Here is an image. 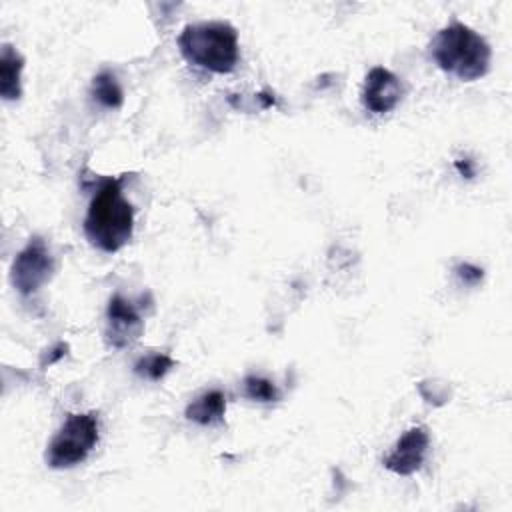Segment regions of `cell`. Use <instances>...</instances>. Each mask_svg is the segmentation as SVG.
<instances>
[{
  "label": "cell",
  "instance_id": "cell-8",
  "mask_svg": "<svg viewBox=\"0 0 512 512\" xmlns=\"http://www.w3.org/2000/svg\"><path fill=\"white\" fill-rule=\"evenodd\" d=\"M428 446H430V436L426 428L414 426L400 436L392 452L384 458V468L400 476H410L422 468L428 454Z\"/></svg>",
  "mask_w": 512,
  "mask_h": 512
},
{
  "label": "cell",
  "instance_id": "cell-2",
  "mask_svg": "<svg viewBox=\"0 0 512 512\" xmlns=\"http://www.w3.org/2000/svg\"><path fill=\"white\" fill-rule=\"evenodd\" d=\"M178 48L188 64L216 74L232 72L240 58L236 28L220 20L184 26Z\"/></svg>",
  "mask_w": 512,
  "mask_h": 512
},
{
  "label": "cell",
  "instance_id": "cell-10",
  "mask_svg": "<svg viewBox=\"0 0 512 512\" xmlns=\"http://www.w3.org/2000/svg\"><path fill=\"white\" fill-rule=\"evenodd\" d=\"M224 412H226V396L220 390H208L186 406V418L200 426H212L222 422Z\"/></svg>",
  "mask_w": 512,
  "mask_h": 512
},
{
  "label": "cell",
  "instance_id": "cell-12",
  "mask_svg": "<svg viewBox=\"0 0 512 512\" xmlns=\"http://www.w3.org/2000/svg\"><path fill=\"white\" fill-rule=\"evenodd\" d=\"M172 366H174V360L168 354H150V356L140 358L134 364V372L146 380L158 382L170 372Z\"/></svg>",
  "mask_w": 512,
  "mask_h": 512
},
{
  "label": "cell",
  "instance_id": "cell-3",
  "mask_svg": "<svg viewBox=\"0 0 512 512\" xmlns=\"http://www.w3.org/2000/svg\"><path fill=\"white\" fill-rule=\"evenodd\" d=\"M434 62L464 82L482 78L490 68L492 50L488 42L462 22L444 26L430 44Z\"/></svg>",
  "mask_w": 512,
  "mask_h": 512
},
{
  "label": "cell",
  "instance_id": "cell-7",
  "mask_svg": "<svg viewBox=\"0 0 512 512\" xmlns=\"http://www.w3.org/2000/svg\"><path fill=\"white\" fill-rule=\"evenodd\" d=\"M400 78L384 66H374L364 80L362 104L372 114H386L394 110L402 98Z\"/></svg>",
  "mask_w": 512,
  "mask_h": 512
},
{
  "label": "cell",
  "instance_id": "cell-4",
  "mask_svg": "<svg viewBox=\"0 0 512 512\" xmlns=\"http://www.w3.org/2000/svg\"><path fill=\"white\" fill-rule=\"evenodd\" d=\"M98 444V414H70L46 450L50 468H72Z\"/></svg>",
  "mask_w": 512,
  "mask_h": 512
},
{
  "label": "cell",
  "instance_id": "cell-6",
  "mask_svg": "<svg viewBox=\"0 0 512 512\" xmlns=\"http://www.w3.org/2000/svg\"><path fill=\"white\" fill-rule=\"evenodd\" d=\"M144 330V320L138 310L120 294H114L106 310V342L120 350L134 344Z\"/></svg>",
  "mask_w": 512,
  "mask_h": 512
},
{
  "label": "cell",
  "instance_id": "cell-14",
  "mask_svg": "<svg viewBox=\"0 0 512 512\" xmlns=\"http://www.w3.org/2000/svg\"><path fill=\"white\" fill-rule=\"evenodd\" d=\"M456 274L460 276V280L464 282V284H470V286H474V284H478L480 280H482V268H478V266H474V264H458L456 266Z\"/></svg>",
  "mask_w": 512,
  "mask_h": 512
},
{
  "label": "cell",
  "instance_id": "cell-9",
  "mask_svg": "<svg viewBox=\"0 0 512 512\" xmlns=\"http://www.w3.org/2000/svg\"><path fill=\"white\" fill-rule=\"evenodd\" d=\"M22 70L24 58L10 44L2 46L0 54V94L6 102L22 96Z\"/></svg>",
  "mask_w": 512,
  "mask_h": 512
},
{
  "label": "cell",
  "instance_id": "cell-11",
  "mask_svg": "<svg viewBox=\"0 0 512 512\" xmlns=\"http://www.w3.org/2000/svg\"><path fill=\"white\" fill-rule=\"evenodd\" d=\"M90 94L92 98L104 106V108H110V110H116L122 106L124 102V92L116 80V76L108 70H102L100 74L94 76L92 80V88H90Z\"/></svg>",
  "mask_w": 512,
  "mask_h": 512
},
{
  "label": "cell",
  "instance_id": "cell-13",
  "mask_svg": "<svg viewBox=\"0 0 512 512\" xmlns=\"http://www.w3.org/2000/svg\"><path fill=\"white\" fill-rule=\"evenodd\" d=\"M244 394L256 402H276L280 398L276 384L264 376H246Z\"/></svg>",
  "mask_w": 512,
  "mask_h": 512
},
{
  "label": "cell",
  "instance_id": "cell-5",
  "mask_svg": "<svg viewBox=\"0 0 512 512\" xmlns=\"http://www.w3.org/2000/svg\"><path fill=\"white\" fill-rule=\"evenodd\" d=\"M52 272H54V258L46 242L34 236L14 258L10 278L14 288L22 296H30L50 280Z\"/></svg>",
  "mask_w": 512,
  "mask_h": 512
},
{
  "label": "cell",
  "instance_id": "cell-15",
  "mask_svg": "<svg viewBox=\"0 0 512 512\" xmlns=\"http://www.w3.org/2000/svg\"><path fill=\"white\" fill-rule=\"evenodd\" d=\"M456 168H458V172H460L464 178H472V176H474V166H472V160H468V158L456 160Z\"/></svg>",
  "mask_w": 512,
  "mask_h": 512
},
{
  "label": "cell",
  "instance_id": "cell-1",
  "mask_svg": "<svg viewBox=\"0 0 512 512\" xmlns=\"http://www.w3.org/2000/svg\"><path fill=\"white\" fill-rule=\"evenodd\" d=\"M132 230L134 208L122 196L120 180L108 178L90 200L84 218V234L92 246L112 254L130 242Z\"/></svg>",
  "mask_w": 512,
  "mask_h": 512
}]
</instances>
